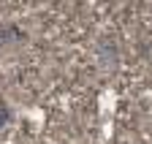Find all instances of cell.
<instances>
[{"label":"cell","instance_id":"cell-1","mask_svg":"<svg viewBox=\"0 0 152 144\" xmlns=\"http://www.w3.org/2000/svg\"><path fill=\"white\" fill-rule=\"evenodd\" d=\"M98 57H101V65L114 68V65H117V57H120L117 44H114V41H109V38H103V41H101V46H98Z\"/></svg>","mask_w":152,"mask_h":144},{"label":"cell","instance_id":"cell-2","mask_svg":"<svg viewBox=\"0 0 152 144\" xmlns=\"http://www.w3.org/2000/svg\"><path fill=\"white\" fill-rule=\"evenodd\" d=\"M22 38H25V33L19 30V25H14V22L0 25V44H14V41H22Z\"/></svg>","mask_w":152,"mask_h":144},{"label":"cell","instance_id":"cell-3","mask_svg":"<svg viewBox=\"0 0 152 144\" xmlns=\"http://www.w3.org/2000/svg\"><path fill=\"white\" fill-rule=\"evenodd\" d=\"M11 120H14V112L8 109V103L3 101V95H0V128H6Z\"/></svg>","mask_w":152,"mask_h":144}]
</instances>
